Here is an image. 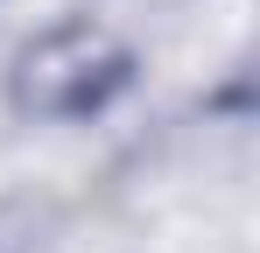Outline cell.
Returning a JSON list of instances; mask_svg holds the SVG:
<instances>
[{"mask_svg":"<svg viewBox=\"0 0 260 253\" xmlns=\"http://www.w3.org/2000/svg\"><path fill=\"white\" fill-rule=\"evenodd\" d=\"M120 78V56L99 28H56L14 64V99L28 113H85L106 84Z\"/></svg>","mask_w":260,"mask_h":253,"instance_id":"cell-1","label":"cell"}]
</instances>
